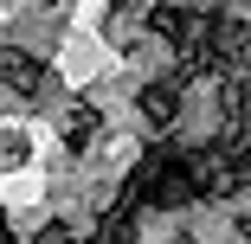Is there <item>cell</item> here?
<instances>
[{"mask_svg":"<svg viewBox=\"0 0 251 244\" xmlns=\"http://www.w3.org/2000/svg\"><path fill=\"white\" fill-rule=\"evenodd\" d=\"M180 90H187L180 77H155V84L142 90V116L155 122V129H174L180 122Z\"/></svg>","mask_w":251,"mask_h":244,"instance_id":"1","label":"cell"},{"mask_svg":"<svg viewBox=\"0 0 251 244\" xmlns=\"http://www.w3.org/2000/svg\"><path fill=\"white\" fill-rule=\"evenodd\" d=\"M0 84H13V90H39V84H45V65L26 58V52H0Z\"/></svg>","mask_w":251,"mask_h":244,"instance_id":"2","label":"cell"},{"mask_svg":"<svg viewBox=\"0 0 251 244\" xmlns=\"http://www.w3.org/2000/svg\"><path fill=\"white\" fill-rule=\"evenodd\" d=\"M97 129H103V116H97L90 103H77V110L65 116V148H71V155H84L90 141H97Z\"/></svg>","mask_w":251,"mask_h":244,"instance_id":"3","label":"cell"}]
</instances>
